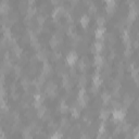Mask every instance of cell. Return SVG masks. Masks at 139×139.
Masks as SVG:
<instances>
[{"label":"cell","instance_id":"cell-18","mask_svg":"<svg viewBox=\"0 0 139 139\" xmlns=\"http://www.w3.org/2000/svg\"><path fill=\"white\" fill-rule=\"evenodd\" d=\"M67 110H68L67 104L64 102V101H62V102L60 103V105H59V111H60L61 113H66V112H67Z\"/></svg>","mask_w":139,"mask_h":139},{"label":"cell","instance_id":"cell-33","mask_svg":"<svg viewBox=\"0 0 139 139\" xmlns=\"http://www.w3.org/2000/svg\"><path fill=\"white\" fill-rule=\"evenodd\" d=\"M61 138H62V134L60 132H55L51 136V139H61Z\"/></svg>","mask_w":139,"mask_h":139},{"label":"cell","instance_id":"cell-7","mask_svg":"<svg viewBox=\"0 0 139 139\" xmlns=\"http://www.w3.org/2000/svg\"><path fill=\"white\" fill-rule=\"evenodd\" d=\"M10 11V4L8 1H2L0 2V13L1 14H7Z\"/></svg>","mask_w":139,"mask_h":139},{"label":"cell","instance_id":"cell-25","mask_svg":"<svg viewBox=\"0 0 139 139\" xmlns=\"http://www.w3.org/2000/svg\"><path fill=\"white\" fill-rule=\"evenodd\" d=\"M13 51H14V54L16 55V57H20V55L22 54V48L20 47V46L14 45L13 46Z\"/></svg>","mask_w":139,"mask_h":139},{"label":"cell","instance_id":"cell-16","mask_svg":"<svg viewBox=\"0 0 139 139\" xmlns=\"http://www.w3.org/2000/svg\"><path fill=\"white\" fill-rule=\"evenodd\" d=\"M95 65L96 66H102L103 65V58L101 55L97 54L95 57Z\"/></svg>","mask_w":139,"mask_h":139},{"label":"cell","instance_id":"cell-12","mask_svg":"<svg viewBox=\"0 0 139 139\" xmlns=\"http://www.w3.org/2000/svg\"><path fill=\"white\" fill-rule=\"evenodd\" d=\"M89 22H90V17L87 14H84L81 17V24H82L83 27H87L88 24H89Z\"/></svg>","mask_w":139,"mask_h":139},{"label":"cell","instance_id":"cell-39","mask_svg":"<svg viewBox=\"0 0 139 139\" xmlns=\"http://www.w3.org/2000/svg\"><path fill=\"white\" fill-rule=\"evenodd\" d=\"M112 105L114 106V108H118V106H120V103L117 102L116 100H113V101H112Z\"/></svg>","mask_w":139,"mask_h":139},{"label":"cell","instance_id":"cell-42","mask_svg":"<svg viewBox=\"0 0 139 139\" xmlns=\"http://www.w3.org/2000/svg\"><path fill=\"white\" fill-rule=\"evenodd\" d=\"M0 122H1V118H0Z\"/></svg>","mask_w":139,"mask_h":139},{"label":"cell","instance_id":"cell-17","mask_svg":"<svg viewBox=\"0 0 139 139\" xmlns=\"http://www.w3.org/2000/svg\"><path fill=\"white\" fill-rule=\"evenodd\" d=\"M86 84H87V78H86V76L82 75V76L78 77V85H80L81 88H84V87L86 86Z\"/></svg>","mask_w":139,"mask_h":139},{"label":"cell","instance_id":"cell-32","mask_svg":"<svg viewBox=\"0 0 139 139\" xmlns=\"http://www.w3.org/2000/svg\"><path fill=\"white\" fill-rule=\"evenodd\" d=\"M45 21H46V18H45L44 15H38V17H37V22H38L39 25H43L45 23Z\"/></svg>","mask_w":139,"mask_h":139},{"label":"cell","instance_id":"cell-35","mask_svg":"<svg viewBox=\"0 0 139 139\" xmlns=\"http://www.w3.org/2000/svg\"><path fill=\"white\" fill-rule=\"evenodd\" d=\"M112 96L114 97V98H120V91L117 89H113L112 91Z\"/></svg>","mask_w":139,"mask_h":139},{"label":"cell","instance_id":"cell-9","mask_svg":"<svg viewBox=\"0 0 139 139\" xmlns=\"http://www.w3.org/2000/svg\"><path fill=\"white\" fill-rule=\"evenodd\" d=\"M60 43H62V39L60 38V37H58L57 35H53L52 38L50 39V46H51L52 48H57L60 45Z\"/></svg>","mask_w":139,"mask_h":139},{"label":"cell","instance_id":"cell-30","mask_svg":"<svg viewBox=\"0 0 139 139\" xmlns=\"http://www.w3.org/2000/svg\"><path fill=\"white\" fill-rule=\"evenodd\" d=\"M67 34L71 35L72 37H75V36H76V34H75V28H74V26H70V27H68Z\"/></svg>","mask_w":139,"mask_h":139},{"label":"cell","instance_id":"cell-3","mask_svg":"<svg viewBox=\"0 0 139 139\" xmlns=\"http://www.w3.org/2000/svg\"><path fill=\"white\" fill-rule=\"evenodd\" d=\"M77 59H78V55L75 51H71L66 55V62H67V64H70V65H74V64L76 63Z\"/></svg>","mask_w":139,"mask_h":139},{"label":"cell","instance_id":"cell-4","mask_svg":"<svg viewBox=\"0 0 139 139\" xmlns=\"http://www.w3.org/2000/svg\"><path fill=\"white\" fill-rule=\"evenodd\" d=\"M115 7H116V2L114 0H109V1L105 2V10L108 13H113L115 11Z\"/></svg>","mask_w":139,"mask_h":139},{"label":"cell","instance_id":"cell-1","mask_svg":"<svg viewBox=\"0 0 139 139\" xmlns=\"http://www.w3.org/2000/svg\"><path fill=\"white\" fill-rule=\"evenodd\" d=\"M57 90H58V87L57 85L52 82H49L47 84V87H46V92L49 95V97L51 98H54L55 95H57Z\"/></svg>","mask_w":139,"mask_h":139},{"label":"cell","instance_id":"cell-19","mask_svg":"<svg viewBox=\"0 0 139 139\" xmlns=\"http://www.w3.org/2000/svg\"><path fill=\"white\" fill-rule=\"evenodd\" d=\"M109 115H110L109 110L104 109V110H101V111H100V118L103 120V121H105V120L109 117Z\"/></svg>","mask_w":139,"mask_h":139},{"label":"cell","instance_id":"cell-37","mask_svg":"<svg viewBox=\"0 0 139 139\" xmlns=\"http://www.w3.org/2000/svg\"><path fill=\"white\" fill-rule=\"evenodd\" d=\"M4 83V73L2 71H0V84H3Z\"/></svg>","mask_w":139,"mask_h":139},{"label":"cell","instance_id":"cell-15","mask_svg":"<svg viewBox=\"0 0 139 139\" xmlns=\"http://www.w3.org/2000/svg\"><path fill=\"white\" fill-rule=\"evenodd\" d=\"M47 112H48V111H47V108H46V106L40 105L39 108H38V111H37V115H38L39 117H44Z\"/></svg>","mask_w":139,"mask_h":139},{"label":"cell","instance_id":"cell-8","mask_svg":"<svg viewBox=\"0 0 139 139\" xmlns=\"http://www.w3.org/2000/svg\"><path fill=\"white\" fill-rule=\"evenodd\" d=\"M37 58H38L39 61L47 62V59H48V53H47V50H39V51L37 52Z\"/></svg>","mask_w":139,"mask_h":139},{"label":"cell","instance_id":"cell-29","mask_svg":"<svg viewBox=\"0 0 139 139\" xmlns=\"http://www.w3.org/2000/svg\"><path fill=\"white\" fill-rule=\"evenodd\" d=\"M14 73H15L16 76H21V74H22V67L20 65H15L14 66Z\"/></svg>","mask_w":139,"mask_h":139},{"label":"cell","instance_id":"cell-31","mask_svg":"<svg viewBox=\"0 0 139 139\" xmlns=\"http://www.w3.org/2000/svg\"><path fill=\"white\" fill-rule=\"evenodd\" d=\"M88 10H89L90 13H96V11H97V7L95 6V3H94V2H90V3H89V9H88Z\"/></svg>","mask_w":139,"mask_h":139},{"label":"cell","instance_id":"cell-27","mask_svg":"<svg viewBox=\"0 0 139 139\" xmlns=\"http://www.w3.org/2000/svg\"><path fill=\"white\" fill-rule=\"evenodd\" d=\"M71 112H72V115H73V117H78L80 116V109L77 108V106H74V108H72L71 110Z\"/></svg>","mask_w":139,"mask_h":139},{"label":"cell","instance_id":"cell-13","mask_svg":"<svg viewBox=\"0 0 139 139\" xmlns=\"http://www.w3.org/2000/svg\"><path fill=\"white\" fill-rule=\"evenodd\" d=\"M101 78L100 76L98 75V74H96V75H94V78H92V84H94V87H97L99 88V86L101 85Z\"/></svg>","mask_w":139,"mask_h":139},{"label":"cell","instance_id":"cell-38","mask_svg":"<svg viewBox=\"0 0 139 139\" xmlns=\"http://www.w3.org/2000/svg\"><path fill=\"white\" fill-rule=\"evenodd\" d=\"M131 54H132V49H131V47H126V50H125V55H126V57H129Z\"/></svg>","mask_w":139,"mask_h":139},{"label":"cell","instance_id":"cell-36","mask_svg":"<svg viewBox=\"0 0 139 139\" xmlns=\"http://www.w3.org/2000/svg\"><path fill=\"white\" fill-rule=\"evenodd\" d=\"M137 74H138V70L137 68H134L133 71H132V75H133L134 78H135V81H137Z\"/></svg>","mask_w":139,"mask_h":139},{"label":"cell","instance_id":"cell-41","mask_svg":"<svg viewBox=\"0 0 139 139\" xmlns=\"http://www.w3.org/2000/svg\"><path fill=\"white\" fill-rule=\"evenodd\" d=\"M67 139H72V138H67Z\"/></svg>","mask_w":139,"mask_h":139},{"label":"cell","instance_id":"cell-28","mask_svg":"<svg viewBox=\"0 0 139 139\" xmlns=\"http://www.w3.org/2000/svg\"><path fill=\"white\" fill-rule=\"evenodd\" d=\"M21 83H22V86H23V88H25V89H27V88L29 87V81H28V78H27V77L23 78Z\"/></svg>","mask_w":139,"mask_h":139},{"label":"cell","instance_id":"cell-23","mask_svg":"<svg viewBox=\"0 0 139 139\" xmlns=\"http://www.w3.org/2000/svg\"><path fill=\"white\" fill-rule=\"evenodd\" d=\"M60 126H61L62 128H64V129H67V128L70 127L68 120H67V118H62V120H61V123H60Z\"/></svg>","mask_w":139,"mask_h":139},{"label":"cell","instance_id":"cell-14","mask_svg":"<svg viewBox=\"0 0 139 139\" xmlns=\"http://www.w3.org/2000/svg\"><path fill=\"white\" fill-rule=\"evenodd\" d=\"M137 13H138V11H137L136 8L131 9V11H129V13H128V20L129 21H134L136 18V16H137Z\"/></svg>","mask_w":139,"mask_h":139},{"label":"cell","instance_id":"cell-6","mask_svg":"<svg viewBox=\"0 0 139 139\" xmlns=\"http://www.w3.org/2000/svg\"><path fill=\"white\" fill-rule=\"evenodd\" d=\"M63 87L65 88L66 90H70L72 88V86H73V83H72V81L70 80V77L66 75V74H64L63 75Z\"/></svg>","mask_w":139,"mask_h":139},{"label":"cell","instance_id":"cell-11","mask_svg":"<svg viewBox=\"0 0 139 139\" xmlns=\"http://www.w3.org/2000/svg\"><path fill=\"white\" fill-rule=\"evenodd\" d=\"M104 34H105V28L104 27H98V28L96 29V38L102 39L104 37Z\"/></svg>","mask_w":139,"mask_h":139},{"label":"cell","instance_id":"cell-34","mask_svg":"<svg viewBox=\"0 0 139 139\" xmlns=\"http://www.w3.org/2000/svg\"><path fill=\"white\" fill-rule=\"evenodd\" d=\"M4 96H6V89L3 87H0V99H4Z\"/></svg>","mask_w":139,"mask_h":139},{"label":"cell","instance_id":"cell-26","mask_svg":"<svg viewBox=\"0 0 139 139\" xmlns=\"http://www.w3.org/2000/svg\"><path fill=\"white\" fill-rule=\"evenodd\" d=\"M94 48L96 49L97 52H100L101 50L103 49V45H102L101 41H97V43H95V45H94Z\"/></svg>","mask_w":139,"mask_h":139},{"label":"cell","instance_id":"cell-22","mask_svg":"<svg viewBox=\"0 0 139 139\" xmlns=\"http://www.w3.org/2000/svg\"><path fill=\"white\" fill-rule=\"evenodd\" d=\"M104 24H105V18L103 16L97 17V25H98V27H104Z\"/></svg>","mask_w":139,"mask_h":139},{"label":"cell","instance_id":"cell-20","mask_svg":"<svg viewBox=\"0 0 139 139\" xmlns=\"http://www.w3.org/2000/svg\"><path fill=\"white\" fill-rule=\"evenodd\" d=\"M101 99H102L103 103H104V104H106V103H108L109 101L111 100V96H110L109 92H103L102 96H101Z\"/></svg>","mask_w":139,"mask_h":139},{"label":"cell","instance_id":"cell-24","mask_svg":"<svg viewBox=\"0 0 139 139\" xmlns=\"http://www.w3.org/2000/svg\"><path fill=\"white\" fill-rule=\"evenodd\" d=\"M87 68V64L84 60H81V61H78V70L82 72H84L85 70Z\"/></svg>","mask_w":139,"mask_h":139},{"label":"cell","instance_id":"cell-10","mask_svg":"<svg viewBox=\"0 0 139 139\" xmlns=\"http://www.w3.org/2000/svg\"><path fill=\"white\" fill-rule=\"evenodd\" d=\"M52 73V67L51 65L48 63V62H45L44 63V66H43V75H49V74Z\"/></svg>","mask_w":139,"mask_h":139},{"label":"cell","instance_id":"cell-2","mask_svg":"<svg viewBox=\"0 0 139 139\" xmlns=\"http://www.w3.org/2000/svg\"><path fill=\"white\" fill-rule=\"evenodd\" d=\"M125 117V110L124 109H116L113 111V118L115 121H123Z\"/></svg>","mask_w":139,"mask_h":139},{"label":"cell","instance_id":"cell-40","mask_svg":"<svg viewBox=\"0 0 139 139\" xmlns=\"http://www.w3.org/2000/svg\"><path fill=\"white\" fill-rule=\"evenodd\" d=\"M81 139H90V137L87 135V134H83V135L81 136Z\"/></svg>","mask_w":139,"mask_h":139},{"label":"cell","instance_id":"cell-21","mask_svg":"<svg viewBox=\"0 0 139 139\" xmlns=\"http://www.w3.org/2000/svg\"><path fill=\"white\" fill-rule=\"evenodd\" d=\"M132 101H133V99H132V97L129 96V95H125V96H124V100H123V102H124L125 106H128V105H131Z\"/></svg>","mask_w":139,"mask_h":139},{"label":"cell","instance_id":"cell-5","mask_svg":"<svg viewBox=\"0 0 139 139\" xmlns=\"http://www.w3.org/2000/svg\"><path fill=\"white\" fill-rule=\"evenodd\" d=\"M65 13V11H64V9L62 8V7H59V8H55L54 10L52 11V13H51V15H52V17L54 18V20H58V18L61 16L62 14H64Z\"/></svg>","mask_w":139,"mask_h":139}]
</instances>
